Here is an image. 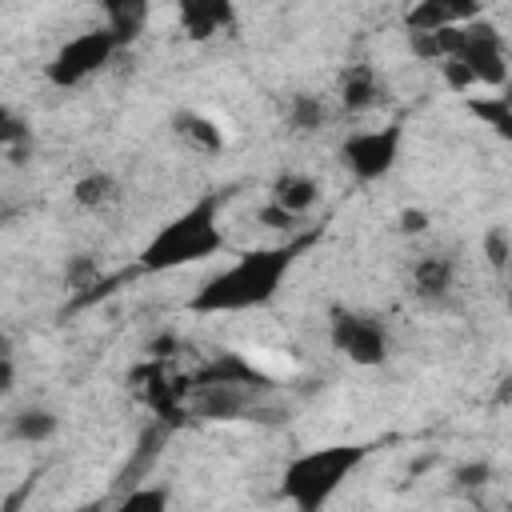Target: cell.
<instances>
[{
    "instance_id": "obj_5",
    "label": "cell",
    "mask_w": 512,
    "mask_h": 512,
    "mask_svg": "<svg viewBox=\"0 0 512 512\" xmlns=\"http://www.w3.org/2000/svg\"><path fill=\"white\" fill-rule=\"evenodd\" d=\"M400 144H404V124L364 128V132L344 136V144H340V164L352 172V180L376 184V180H384V176L396 168Z\"/></svg>"
},
{
    "instance_id": "obj_22",
    "label": "cell",
    "mask_w": 512,
    "mask_h": 512,
    "mask_svg": "<svg viewBox=\"0 0 512 512\" xmlns=\"http://www.w3.org/2000/svg\"><path fill=\"white\" fill-rule=\"evenodd\" d=\"M396 228H400L404 236H420V232H428V212H424V208H400Z\"/></svg>"
},
{
    "instance_id": "obj_4",
    "label": "cell",
    "mask_w": 512,
    "mask_h": 512,
    "mask_svg": "<svg viewBox=\"0 0 512 512\" xmlns=\"http://www.w3.org/2000/svg\"><path fill=\"white\" fill-rule=\"evenodd\" d=\"M116 52H120V40L108 28H88V32L68 36L52 52V60L44 64V76L52 88H80L88 76L104 72Z\"/></svg>"
},
{
    "instance_id": "obj_24",
    "label": "cell",
    "mask_w": 512,
    "mask_h": 512,
    "mask_svg": "<svg viewBox=\"0 0 512 512\" xmlns=\"http://www.w3.org/2000/svg\"><path fill=\"white\" fill-rule=\"evenodd\" d=\"M508 512H512V496H508Z\"/></svg>"
},
{
    "instance_id": "obj_20",
    "label": "cell",
    "mask_w": 512,
    "mask_h": 512,
    "mask_svg": "<svg viewBox=\"0 0 512 512\" xmlns=\"http://www.w3.org/2000/svg\"><path fill=\"white\" fill-rule=\"evenodd\" d=\"M256 220H260L264 228H272V232H288V236H300V220H296L292 212L276 208V204H264V208L256 212Z\"/></svg>"
},
{
    "instance_id": "obj_21",
    "label": "cell",
    "mask_w": 512,
    "mask_h": 512,
    "mask_svg": "<svg viewBox=\"0 0 512 512\" xmlns=\"http://www.w3.org/2000/svg\"><path fill=\"white\" fill-rule=\"evenodd\" d=\"M484 256H488V264H492V268H504V264H508V256H512V240H508L500 228H492V232L484 236Z\"/></svg>"
},
{
    "instance_id": "obj_2",
    "label": "cell",
    "mask_w": 512,
    "mask_h": 512,
    "mask_svg": "<svg viewBox=\"0 0 512 512\" xmlns=\"http://www.w3.org/2000/svg\"><path fill=\"white\" fill-rule=\"evenodd\" d=\"M220 192H204L200 200H192L184 212H176L136 256L140 272H176L200 260H212L216 252H224L228 236L220 224Z\"/></svg>"
},
{
    "instance_id": "obj_18",
    "label": "cell",
    "mask_w": 512,
    "mask_h": 512,
    "mask_svg": "<svg viewBox=\"0 0 512 512\" xmlns=\"http://www.w3.org/2000/svg\"><path fill=\"white\" fill-rule=\"evenodd\" d=\"M284 116H288L292 132H316V128L328 124V104H324V96L296 92V96H288V112Z\"/></svg>"
},
{
    "instance_id": "obj_19",
    "label": "cell",
    "mask_w": 512,
    "mask_h": 512,
    "mask_svg": "<svg viewBox=\"0 0 512 512\" xmlns=\"http://www.w3.org/2000/svg\"><path fill=\"white\" fill-rule=\"evenodd\" d=\"M172 508V488L168 484H140L124 492L108 512H168Z\"/></svg>"
},
{
    "instance_id": "obj_9",
    "label": "cell",
    "mask_w": 512,
    "mask_h": 512,
    "mask_svg": "<svg viewBox=\"0 0 512 512\" xmlns=\"http://www.w3.org/2000/svg\"><path fill=\"white\" fill-rule=\"evenodd\" d=\"M172 132H176V140H180L184 148H192V152H200V156H216V152H224V144H228L224 128H220L212 116L196 112V108H180V112L172 116Z\"/></svg>"
},
{
    "instance_id": "obj_13",
    "label": "cell",
    "mask_w": 512,
    "mask_h": 512,
    "mask_svg": "<svg viewBox=\"0 0 512 512\" xmlns=\"http://www.w3.org/2000/svg\"><path fill=\"white\" fill-rule=\"evenodd\" d=\"M456 280V264L448 256H420L412 268V292L420 300H444Z\"/></svg>"
},
{
    "instance_id": "obj_7",
    "label": "cell",
    "mask_w": 512,
    "mask_h": 512,
    "mask_svg": "<svg viewBox=\"0 0 512 512\" xmlns=\"http://www.w3.org/2000/svg\"><path fill=\"white\" fill-rule=\"evenodd\" d=\"M452 60H460V64L472 72L476 88H496V92H500V88L508 84V52H504L500 32H496L488 20L464 24L460 48H456Z\"/></svg>"
},
{
    "instance_id": "obj_12",
    "label": "cell",
    "mask_w": 512,
    "mask_h": 512,
    "mask_svg": "<svg viewBox=\"0 0 512 512\" xmlns=\"http://www.w3.org/2000/svg\"><path fill=\"white\" fill-rule=\"evenodd\" d=\"M336 96H340V108L344 112H368L380 100V76H376V68L372 64H348L340 72Z\"/></svg>"
},
{
    "instance_id": "obj_8",
    "label": "cell",
    "mask_w": 512,
    "mask_h": 512,
    "mask_svg": "<svg viewBox=\"0 0 512 512\" xmlns=\"http://www.w3.org/2000/svg\"><path fill=\"white\" fill-rule=\"evenodd\" d=\"M480 20V8L476 4H452V0H420L404 12V32L408 36H432V32H444V28H456V24H472Z\"/></svg>"
},
{
    "instance_id": "obj_1",
    "label": "cell",
    "mask_w": 512,
    "mask_h": 512,
    "mask_svg": "<svg viewBox=\"0 0 512 512\" xmlns=\"http://www.w3.org/2000/svg\"><path fill=\"white\" fill-rule=\"evenodd\" d=\"M308 244H312V232L308 236H288L280 244L244 248L232 264L212 272L188 296V312H196V316H236V312L268 308L280 296L284 276L296 268V260Z\"/></svg>"
},
{
    "instance_id": "obj_15",
    "label": "cell",
    "mask_w": 512,
    "mask_h": 512,
    "mask_svg": "<svg viewBox=\"0 0 512 512\" xmlns=\"http://www.w3.org/2000/svg\"><path fill=\"white\" fill-rule=\"evenodd\" d=\"M464 108L488 128V132H496L500 140H508L512 144V104L500 96V92H472V96H464Z\"/></svg>"
},
{
    "instance_id": "obj_3",
    "label": "cell",
    "mask_w": 512,
    "mask_h": 512,
    "mask_svg": "<svg viewBox=\"0 0 512 512\" xmlns=\"http://www.w3.org/2000/svg\"><path fill=\"white\" fill-rule=\"evenodd\" d=\"M368 460V444H320L296 452L280 472V496L292 512H324L344 480Z\"/></svg>"
},
{
    "instance_id": "obj_23",
    "label": "cell",
    "mask_w": 512,
    "mask_h": 512,
    "mask_svg": "<svg viewBox=\"0 0 512 512\" xmlns=\"http://www.w3.org/2000/svg\"><path fill=\"white\" fill-rule=\"evenodd\" d=\"M488 480V464H468L460 468V484H484Z\"/></svg>"
},
{
    "instance_id": "obj_16",
    "label": "cell",
    "mask_w": 512,
    "mask_h": 512,
    "mask_svg": "<svg viewBox=\"0 0 512 512\" xmlns=\"http://www.w3.org/2000/svg\"><path fill=\"white\" fill-rule=\"evenodd\" d=\"M104 16H108V32L120 40V48H128L140 32H144V20H148V4H136V0H116V4H104Z\"/></svg>"
},
{
    "instance_id": "obj_10",
    "label": "cell",
    "mask_w": 512,
    "mask_h": 512,
    "mask_svg": "<svg viewBox=\"0 0 512 512\" xmlns=\"http://www.w3.org/2000/svg\"><path fill=\"white\" fill-rule=\"evenodd\" d=\"M232 4H224V0H184L180 8H176V20H180V32L188 36V40H208V36H216V32H224L228 24H232Z\"/></svg>"
},
{
    "instance_id": "obj_6",
    "label": "cell",
    "mask_w": 512,
    "mask_h": 512,
    "mask_svg": "<svg viewBox=\"0 0 512 512\" xmlns=\"http://www.w3.org/2000/svg\"><path fill=\"white\" fill-rule=\"evenodd\" d=\"M328 340L356 368H380L388 360V328L376 316H364V312H352V308H332Z\"/></svg>"
},
{
    "instance_id": "obj_11",
    "label": "cell",
    "mask_w": 512,
    "mask_h": 512,
    "mask_svg": "<svg viewBox=\"0 0 512 512\" xmlns=\"http://www.w3.org/2000/svg\"><path fill=\"white\" fill-rule=\"evenodd\" d=\"M320 200V184L308 176V172H280L272 184H268V204L292 212L296 220H304Z\"/></svg>"
},
{
    "instance_id": "obj_17",
    "label": "cell",
    "mask_w": 512,
    "mask_h": 512,
    "mask_svg": "<svg viewBox=\"0 0 512 512\" xmlns=\"http://www.w3.org/2000/svg\"><path fill=\"white\" fill-rule=\"evenodd\" d=\"M116 196H120V184H116V176H108V172H88V176H80V180L72 184V200H76L80 208H88V212L108 208Z\"/></svg>"
},
{
    "instance_id": "obj_14",
    "label": "cell",
    "mask_w": 512,
    "mask_h": 512,
    "mask_svg": "<svg viewBox=\"0 0 512 512\" xmlns=\"http://www.w3.org/2000/svg\"><path fill=\"white\" fill-rule=\"evenodd\" d=\"M56 432H60V416L40 404H28V408L12 412V420H8V436L20 444H48Z\"/></svg>"
}]
</instances>
